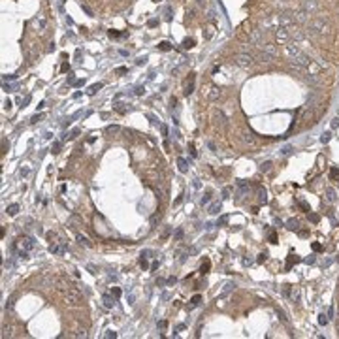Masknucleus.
Listing matches in <instances>:
<instances>
[{
  "mask_svg": "<svg viewBox=\"0 0 339 339\" xmlns=\"http://www.w3.org/2000/svg\"><path fill=\"white\" fill-rule=\"evenodd\" d=\"M313 251H316V253H319V251H322V245H320V243H313Z\"/></svg>",
  "mask_w": 339,
  "mask_h": 339,
  "instance_id": "nucleus-51",
  "label": "nucleus"
},
{
  "mask_svg": "<svg viewBox=\"0 0 339 339\" xmlns=\"http://www.w3.org/2000/svg\"><path fill=\"white\" fill-rule=\"evenodd\" d=\"M262 51H266V53L273 55V57H275V55H277V47L273 45V43H264V45H262Z\"/></svg>",
  "mask_w": 339,
  "mask_h": 339,
  "instance_id": "nucleus-14",
  "label": "nucleus"
},
{
  "mask_svg": "<svg viewBox=\"0 0 339 339\" xmlns=\"http://www.w3.org/2000/svg\"><path fill=\"white\" fill-rule=\"evenodd\" d=\"M2 337L6 339V337H12V328H9V326H4L2 328Z\"/></svg>",
  "mask_w": 339,
  "mask_h": 339,
  "instance_id": "nucleus-31",
  "label": "nucleus"
},
{
  "mask_svg": "<svg viewBox=\"0 0 339 339\" xmlns=\"http://www.w3.org/2000/svg\"><path fill=\"white\" fill-rule=\"evenodd\" d=\"M301 9H303V12L307 13V15H311V13H315L316 9H319V4H316L315 0H305L303 6H301Z\"/></svg>",
  "mask_w": 339,
  "mask_h": 339,
  "instance_id": "nucleus-9",
  "label": "nucleus"
},
{
  "mask_svg": "<svg viewBox=\"0 0 339 339\" xmlns=\"http://www.w3.org/2000/svg\"><path fill=\"white\" fill-rule=\"evenodd\" d=\"M300 205H301V207H303V209H305V211H309V205H307V204H305V202H301V204H300Z\"/></svg>",
  "mask_w": 339,
  "mask_h": 339,
  "instance_id": "nucleus-63",
  "label": "nucleus"
},
{
  "mask_svg": "<svg viewBox=\"0 0 339 339\" xmlns=\"http://www.w3.org/2000/svg\"><path fill=\"white\" fill-rule=\"evenodd\" d=\"M183 47H185V49H190V47H194V40H192V38H187V40L183 41Z\"/></svg>",
  "mask_w": 339,
  "mask_h": 339,
  "instance_id": "nucleus-30",
  "label": "nucleus"
},
{
  "mask_svg": "<svg viewBox=\"0 0 339 339\" xmlns=\"http://www.w3.org/2000/svg\"><path fill=\"white\" fill-rule=\"evenodd\" d=\"M328 320H330V319H328V315H324V313H320V315H319V324H320V326H326V324H328Z\"/></svg>",
  "mask_w": 339,
  "mask_h": 339,
  "instance_id": "nucleus-26",
  "label": "nucleus"
},
{
  "mask_svg": "<svg viewBox=\"0 0 339 339\" xmlns=\"http://www.w3.org/2000/svg\"><path fill=\"white\" fill-rule=\"evenodd\" d=\"M221 94V91L217 89V87H211V92H207V98H211V100H215V98Z\"/></svg>",
  "mask_w": 339,
  "mask_h": 339,
  "instance_id": "nucleus-23",
  "label": "nucleus"
},
{
  "mask_svg": "<svg viewBox=\"0 0 339 339\" xmlns=\"http://www.w3.org/2000/svg\"><path fill=\"white\" fill-rule=\"evenodd\" d=\"M160 130H162V136H168V126H166V124H162Z\"/></svg>",
  "mask_w": 339,
  "mask_h": 339,
  "instance_id": "nucleus-52",
  "label": "nucleus"
},
{
  "mask_svg": "<svg viewBox=\"0 0 339 339\" xmlns=\"http://www.w3.org/2000/svg\"><path fill=\"white\" fill-rule=\"evenodd\" d=\"M115 109H117L119 113H124V111H126V109L123 107V104H117V106H115Z\"/></svg>",
  "mask_w": 339,
  "mask_h": 339,
  "instance_id": "nucleus-50",
  "label": "nucleus"
},
{
  "mask_svg": "<svg viewBox=\"0 0 339 339\" xmlns=\"http://www.w3.org/2000/svg\"><path fill=\"white\" fill-rule=\"evenodd\" d=\"M177 166H179V171H183V173L189 170V166H187V160H185L183 157H179V158H177Z\"/></svg>",
  "mask_w": 339,
  "mask_h": 339,
  "instance_id": "nucleus-15",
  "label": "nucleus"
},
{
  "mask_svg": "<svg viewBox=\"0 0 339 339\" xmlns=\"http://www.w3.org/2000/svg\"><path fill=\"white\" fill-rule=\"evenodd\" d=\"M111 294H113L115 298H119V296H121V288H117V287H113V288H111Z\"/></svg>",
  "mask_w": 339,
  "mask_h": 339,
  "instance_id": "nucleus-44",
  "label": "nucleus"
},
{
  "mask_svg": "<svg viewBox=\"0 0 339 339\" xmlns=\"http://www.w3.org/2000/svg\"><path fill=\"white\" fill-rule=\"evenodd\" d=\"M104 307H107V309H113V305H115V296L113 294H104Z\"/></svg>",
  "mask_w": 339,
  "mask_h": 339,
  "instance_id": "nucleus-10",
  "label": "nucleus"
},
{
  "mask_svg": "<svg viewBox=\"0 0 339 339\" xmlns=\"http://www.w3.org/2000/svg\"><path fill=\"white\" fill-rule=\"evenodd\" d=\"M64 303L70 305V307H78V305L83 303V296L78 288H70L64 292Z\"/></svg>",
  "mask_w": 339,
  "mask_h": 339,
  "instance_id": "nucleus-1",
  "label": "nucleus"
},
{
  "mask_svg": "<svg viewBox=\"0 0 339 339\" xmlns=\"http://www.w3.org/2000/svg\"><path fill=\"white\" fill-rule=\"evenodd\" d=\"M6 211H8V215L13 217V215H17V211H19V205H17V204H12V205H8Z\"/></svg>",
  "mask_w": 339,
  "mask_h": 339,
  "instance_id": "nucleus-20",
  "label": "nucleus"
},
{
  "mask_svg": "<svg viewBox=\"0 0 339 339\" xmlns=\"http://www.w3.org/2000/svg\"><path fill=\"white\" fill-rule=\"evenodd\" d=\"M78 241H79L81 245H85V247H91V241H89V237H85V236H81V234H78Z\"/></svg>",
  "mask_w": 339,
  "mask_h": 339,
  "instance_id": "nucleus-22",
  "label": "nucleus"
},
{
  "mask_svg": "<svg viewBox=\"0 0 339 339\" xmlns=\"http://www.w3.org/2000/svg\"><path fill=\"white\" fill-rule=\"evenodd\" d=\"M326 198L330 200V202H335V198H337V194H335V190L332 189V187H328L326 189Z\"/></svg>",
  "mask_w": 339,
  "mask_h": 339,
  "instance_id": "nucleus-17",
  "label": "nucleus"
},
{
  "mask_svg": "<svg viewBox=\"0 0 339 339\" xmlns=\"http://www.w3.org/2000/svg\"><path fill=\"white\" fill-rule=\"evenodd\" d=\"M290 153H292V147H285V149H283V155H290Z\"/></svg>",
  "mask_w": 339,
  "mask_h": 339,
  "instance_id": "nucleus-57",
  "label": "nucleus"
},
{
  "mask_svg": "<svg viewBox=\"0 0 339 339\" xmlns=\"http://www.w3.org/2000/svg\"><path fill=\"white\" fill-rule=\"evenodd\" d=\"M143 92H145L143 87H138V89H136V94H143Z\"/></svg>",
  "mask_w": 339,
  "mask_h": 339,
  "instance_id": "nucleus-60",
  "label": "nucleus"
},
{
  "mask_svg": "<svg viewBox=\"0 0 339 339\" xmlns=\"http://www.w3.org/2000/svg\"><path fill=\"white\" fill-rule=\"evenodd\" d=\"M74 337H87V334H85V330H83V332H81V330H78V332L74 334Z\"/></svg>",
  "mask_w": 339,
  "mask_h": 339,
  "instance_id": "nucleus-48",
  "label": "nucleus"
},
{
  "mask_svg": "<svg viewBox=\"0 0 339 339\" xmlns=\"http://www.w3.org/2000/svg\"><path fill=\"white\" fill-rule=\"evenodd\" d=\"M4 107H6L8 111H9V107H12V102H9V100H6V102H4Z\"/></svg>",
  "mask_w": 339,
  "mask_h": 339,
  "instance_id": "nucleus-61",
  "label": "nucleus"
},
{
  "mask_svg": "<svg viewBox=\"0 0 339 339\" xmlns=\"http://www.w3.org/2000/svg\"><path fill=\"white\" fill-rule=\"evenodd\" d=\"M285 51H287V55H288L290 59H294L298 53H301V51H300V47L296 45V43H294V45H287V47H285Z\"/></svg>",
  "mask_w": 339,
  "mask_h": 339,
  "instance_id": "nucleus-12",
  "label": "nucleus"
},
{
  "mask_svg": "<svg viewBox=\"0 0 339 339\" xmlns=\"http://www.w3.org/2000/svg\"><path fill=\"white\" fill-rule=\"evenodd\" d=\"M275 38L279 41H287L290 38V28H285V27H277L275 28Z\"/></svg>",
  "mask_w": 339,
  "mask_h": 339,
  "instance_id": "nucleus-8",
  "label": "nucleus"
},
{
  "mask_svg": "<svg viewBox=\"0 0 339 339\" xmlns=\"http://www.w3.org/2000/svg\"><path fill=\"white\" fill-rule=\"evenodd\" d=\"M13 305H15V296H9L8 301H6V309H8V311H12V309H13Z\"/></svg>",
  "mask_w": 339,
  "mask_h": 339,
  "instance_id": "nucleus-25",
  "label": "nucleus"
},
{
  "mask_svg": "<svg viewBox=\"0 0 339 339\" xmlns=\"http://www.w3.org/2000/svg\"><path fill=\"white\" fill-rule=\"evenodd\" d=\"M34 239H32L30 236H21V237H17V243H15V247L19 249V251H23V253H28V251H32L34 249Z\"/></svg>",
  "mask_w": 339,
  "mask_h": 339,
  "instance_id": "nucleus-3",
  "label": "nucleus"
},
{
  "mask_svg": "<svg viewBox=\"0 0 339 339\" xmlns=\"http://www.w3.org/2000/svg\"><path fill=\"white\" fill-rule=\"evenodd\" d=\"M330 139H332V134H330V132H324V134L320 136V141H322V143H328Z\"/></svg>",
  "mask_w": 339,
  "mask_h": 339,
  "instance_id": "nucleus-32",
  "label": "nucleus"
},
{
  "mask_svg": "<svg viewBox=\"0 0 339 339\" xmlns=\"http://www.w3.org/2000/svg\"><path fill=\"white\" fill-rule=\"evenodd\" d=\"M106 337H107V339H111V337L115 339V337H117V334H115V332H111V330H107V332H106Z\"/></svg>",
  "mask_w": 339,
  "mask_h": 339,
  "instance_id": "nucleus-47",
  "label": "nucleus"
},
{
  "mask_svg": "<svg viewBox=\"0 0 339 339\" xmlns=\"http://www.w3.org/2000/svg\"><path fill=\"white\" fill-rule=\"evenodd\" d=\"M78 134H79V130L75 128V130H72V132H70V134H68L66 138H64V139H72V138H75V136H78Z\"/></svg>",
  "mask_w": 339,
  "mask_h": 339,
  "instance_id": "nucleus-42",
  "label": "nucleus"
},
{
  "mask_svg": "<svg viewBox=\"0 0 339 339\" xmlns=\"http://www.w3.org/2000/svg\"><path fill=\"white\" fill-rule=\"evenodd\" d=\"M57 288H59V290H60V292L64 294V292H66V290H70V288H74V287H72V283H70V279L62 275V277H59V279H57Z\"/></svg>",
  "mask_w": 339,
  "mask_h": 339,
  "instance_id": "nucleus-7",
  "label": "nucleus"
},
{
  "mask_svg": "<svg viewBox=\"0 0 339 339\" xmlns=\"http://www.w3.org/2000/svg\"><path fill=\"white\" fill-rule=\"evenodd\" d=\"M139 266L145 269V268H147V260H145V258H141V260H139Z\"/></svg>",
  "mask_w": 339,
  "mask_h": 339,
  "instance_id": "nucleus-54",
  "label": "nucleus"
},
{
  "mask_svg": "<svg viewBox=\"0 0 339 339\" xmlns=\"http://www.w3.org/2000/svg\"><path fill=\"white\" fill-rule=\"evenodd\" d=\"M100 87H102V83H96V85H92V87H91V91H89V92H91V94H94V92H96L98 89H100Z\"/></svg>",
  "mask_w": 339,
  "mask_h": 339,
  "instance_id": "nucleus-43",
  "label": "nucleus"
},
{
  "mask_svg": "<svg viewBox=\"0 0 339 339\" xmlns=\"http://www.w3.org/2000/svg\"><path fill=\"white\" fill-rule=\"evenodd\" d=\"M173 237H175V239H181V237H183V230H177V232H175V236H173Z\"/></svg>",
  "mask_w": 339,
  "mask_h": 339,
  "instance_id": "nucleus-58",
  "label": "nucleus"
},
{
  "mask_svg": "<svg viewBox=\"0 0 339 339\" xmlns=\"http://www.w3.org/2000/svg\"><path fill=\"white\" fill-rule=\"evenodd\" d=\"M158 49H160V51H170V49H171V43H170V41H160V43H158Z\"/></svg>",
  "mask_w": 339,
  "mask_h": 339,
  "instance_id": "nucleus-24",
  "label": "nucleus"
},
{
  "mask_svg": "<svg viewBox=\"0 0 339 339\" xmlns=\"http://www.w3.org/2000/svg\"><path fill=\"white\" fill-rule=\"evenodd\" d=\"M158 328H160V330H166V328H168V322H166V320H160V322H158Z\"/></svg>",
  "mask_w": 339,
  "mask_h": 339,
  "instance_id": "nucleus-49",
  "label": "nucleus"
},
{
  "mask_svg": "<svg viewBox=\"0 0 339 339\" xmlns=\"http://www.w3.org/2000/svg\"><path fill=\"white\" fill-rule=\"evenodd\" d=\"M277 315H279V319H281L283 322H288V319H287V315H285V311H283V309L277 307Z\"/></svg>",
  "mask_w": 339,
  "mask_h": 339,
  "instance_id": "nucleus-34",
  "label": "nucleus"
},
{
  "mask_svg": "<svg viewBox=\"0 0 339 339\" xmlns=\"http://www.w3.org/2000/svg\"><path fill=\"white\" fill-rule=\"evenodd\" d=\"M258 200H260V204H266V202H268V194H266V190H260V192H258Z\"/></svg>",
  "mask_w": 339,
  "mask_h": 339,
  "instance_id": "nucleus-29",
  "label": "nucleus"
},
{
  "mask_svg": "<svg viewBox=\"0 0 339 339\" xmlns=\"http://www.w3.org/2000/svg\"><path fill=\"white\" fill-rule=\"evenodd\" d=\"M45 237L49 239V241H51V243H55V241H53V239H57V234H55V232H47V234H45Z\"/></svg>",
  "mask_w": 339,
  "mask_h": 339,
  "instance_id": "nucleus-41",
  "label": "nucleus"
},
{
  "mask_svg": "<svg viewBox=\"0 0 339 339\" xmlns=\"http://www.w3.org/2000/svg\"><path fill=\"white\" fill-rule=\"evenodd\" d=\"M269 241L271 243H277V236L275 234H269Z\"/></svg>",
  "mask_w": 339,
  "mask_h": 339,
  "instance_id": "nucleus-53",
  "label": "nucleus"
},
{
  "mask_svg": "<svg viewBox=\"0 0 339 339\" xmlns=\"http://www.w3.org/2000/svg\"><path fill=\"white\" fill-rule=\"evenodd\" d=\"M209 200H211V192H205V196L202 198V205H205V204H209Z\"/></svg>",
  "mask_w": 339,
  "mask_h": 339,
  "instance_id": "nucleus-40",
  "label": "nucleus"
},
{
  "mask_svg": "<svg viewBox=\"0 0 339 339\" xmlns=\"http://www.w3.org/2000/svg\"><path fill=\"white\" fill-rule=\"evenodd\" d=\"M230 198V189H224L222 190V200H228Z\"/></svg>",
  "mask_w": 339,
  "mask_h": 339,
  "instance_id": "nucleus-45",
  "label": "nucleus"
},
{
  "mask_svg": "<svg viewBox=\"0 0 339 339\" xmlns=\"http://www.w3.org/2000/svg\"><path fill=\"white\" fill-rule=\"evenodd\" d=\"M194 92V74H190V79H189V83H187V87H185V94H192Z\"/></svg>",
  "mask_w": 339,
  "mask_h": 339,
  "instance_id": "nucleus-13",
  "label": "nucleus"
},
{
  "mask_svg": "<svg viewBox=\"0 0 339 339\" xmlns=\"http://www.w3.org/2000/svg\"><path fill=\"white\" fill-rule=\"evenodd\" d=\"M266 260H268V253H266V251H264V253H262V254H258L256 262H260V264H262V262H266Z\"/></svg>",
  "mask_w": 339,
  "mask_h": 339,
  "instance_id": "nucleus-38",
  "label": "nucleus"
},
{
  "mask_svg": "<svg viewBox=\"0 0 339 339\" xmlns=\"http://www.w3.org/2000/svg\"><path fill=\"white\" fill-rule=\"evenodd\" d=\"M326 315H328V319H334V315H335V309H334V307H328V313H326Z\"/></svg>",
  "mask_w": 339,
  "mask_h": 339,
  "instance_id": "nucleus-46",
  "label": "nucleus"
},
{
  "mask_svg": "<svg viewBox=\"0 0 339 339\" xmlns=\"http://www.w3.org/2000/svg\"><path fill=\"white\" fill-rule=\"evenodd\" d=\"M309 218H311L313 222H319V215H315V213H313V215H309Z\"/></svg>",
  "mask_w": 339,
  "mask_h": 339,
  "instance_id": "nucleus-56",
  "label": "nucleus"
},
{
  "mask_svg": "<svg viewBox=\"0 0 339 339\" xmlns=\"http://www.w3.org/2000/svg\"><path fill=\"white\" fill-rule=\"evenodd\" d=\"M59 149H60V143H59V141H57V143L53 145V153H59Z\"/></svg>",
  "mask_w": 339,
  "mask_h": 339,
  "instance_id": "nucleus-59",
  "label": "nucleus"
},
{
  "mask_svg": "<svg viewBox=\"0 0 339 339\" xmlns=\"http://www.w3.org/2000/svg\"><path fill=\"white\" fill-rule=\"evenodd\" d=\"M294 25V17L288 15V13H281L277 15V27H285V28H290Z\"/></svg>",
  "mask_w": 339,
  "mask_h": 339,
  "instance_id": "nucleus-6",
  "label": "nucleus"
},
{
  "mask_svg": "<svg viewBox=\"0 0 339 339\" xmlns=\"http://www.w3.org/2000/svg\"><path fill=\"white\" fill-rule=\"evenodd\" d=\"M49 253H53V254H60L62 253V247L55 241V243H51V247H49Z\"/></svg>",
  "mask_w": 339,
  "mask_h": 339,
  "instance_id": "nucleus-16",
  "label": "nucleus"
},
{
  "mask_svg": "<svg viewBox=\"0 0 339 339\" xmlns=\"http://www.w3.org/2000/svg\"><path fill=\"white\" fill-rule=\"evenodd\" d=\"M209 268H211V262H209V260H204V264H202L200 271H202V273H207V271H209Z\"/></svg>",
  "mask_w": 339,
  "mask_h": 339,
  "instance_id": "nucleus-27",
  "label": "nucleus"
},
{
  "mask_svg": "<svg viewBox=\"0 0 339 339\" xmlns=\"http://www.w3.org/2000/svg\"><path fill=\"white\" fill-rule=\"evenodd\" d=\"M218 211H221V202H213V204L209 205V213L215 215V213H218Z\"/></svg>",
  "mask_w": 339,
  "mask_h": 339,
  "instance_id": "nucleus-18",
  "label": "nucleus"
},
{
  "mask_svg": "<svg viewBox=\"0 0 339 339\" xmlns=\"http://www.w3.org/2000/svg\"><path fill=\"white\" fill-rule=\"evenodd\" d=\"M247 40H249V43H253V45H260L262 43V30H258V28H254V30H249V34H247Z\"/></svg>",
  "mask_w": 339,
  "mask_h": 339,
  "instance_id": "nucleus-5",
  "label": "nucleus"
},
{
  "mask_svg": "<svg viewBox=\"0 0 339 339\" xmlns=\"http://www.w3.org/2000/svg\"><path fill=\"white\" fill-rule=\"evenodd\" d=\"M202 301V296L200 294H196V296H192V300H190V305H198Z\"/></svg>",
  "mask_w": 339,
  "mask_h": 339,
  "instance_id": "nucleus-35",
  "label": "nucleus"
},
{
  "mask_svg": "<svg viewBox=\"0 0 339 339\" xmlns=\"http://www.w3.org/2000/svg\"><path fill=\"white\" fill-rule=\"evenodd\" d=\"M330 179H339V170L337 168H332L330 170Z\"/></svg>",
  "mask_w": 339,
  "mask_h": 339,
  "instance_id": "nucleus-33",
  "label": "nucleus"
},
{
  "mask_svg": "<svg viewBox=\"0 0 339 339\" xmlns=\"http://www.w3.org/2000/svg\"><path fill=\"white\" fill-rule=\"evenodd\" d=\"M106 132H107V134H119V132H121V126L111 124V126H107V128H106Z\"/></svg>",
  "mask_w": 339,
  "mask_h": 339,
  "instance_id": "nucleus-21",
  "label": "nucleus"
},
{
  "mask_svg": "<svg viewBox=\"0 0 339 339\" xmlns=\"http://www.w3.org/2000/svg\"><path fill=\"white\" fill-rule=\"evenodd\" d=\"M234 62L237 64V66H241V68H249V66H253L254 64V55L253 53H237L236 57H234Z\"/></svg>",
  "mask_w": 339,
  "mask_h": 339,
  "instance_id": "nucleus-2",
  "label": "nucleus"
},
{
  "mask_svg": "<svg viewBox=\"0 0 339 339\" xmlns=\"http://www.w3.org/2000/svg\"><path fill=\"white\" fill-rule=\"evenodd\" d=\"M254 57L260 60V62H271L273 59H275V57H273V55H269V53H266V51H260L258 55H254Z\"/></svg>",
  "mask_w": 339,
  "mask_h": 339,
  "instance_id": "nucleus-11",
  "label": "nucleus"
},
{
  "mask_svg": "<svg viewBox=\"0 0 339 339\" xmlns=\"http://www.w3.org/2000/svg\"><path fill=\"white\" fill-rule=\"evenodd\" d=\"M298 221H296V218H290V221H287V228H288V230H298Z\"/></svg>",
  "mask_w": 339,
  "mask_h": 339,
  "instance_id": "nucleus-19",
  "label": "nucleus"
},
{
  "mask_svg": "<svg viewBox=\"0 0 339 339\" xmlns=\"http://www.w3.org/2000/svg\"><path fill=\"white\" fill-rule=\"evenodd\" d=\"M337 126H339V119L335 117V119H334V121H332V128H337Z\"/></svg>",
  "mask_w": 339,
  "mask_h": 339,
  "instance_id": "nucleus-55",
  "label": "nucleus"
},
{
  "mask_svg": "<svg viewBox=\"0 0 339 339\" xmlns=\"http://www.w3.org/2000/svg\"><path fill=\"white\" fill-rule=\"evenodd\" d=\"M260 170H262V171H269V170H271V162H262Z\"/></svg>",
  "mask_w": 339,
  "mask_h": 339,
  "instance_id": "nucleus-36",
  "label": "nucleus"
},
{
  "mask_svg": "<svg viewBox=\"0 0 339 339\" xmlns=\"http://www.w3.org/2000/svg\"><path fill=\"white\" fill-rule=\"evenodd\" d=\"M298 260H300L298 256H294V254H290V256H288V260H287V269H290V266L294 264V262H298Z\"/></svg>",
  "mask_w": 339,
  "mask_h": 339,
  "instance_id": "nucleus-28",
  "label": "nucleus"
},
{
  "mask_svg": "<svg viewBox=\"0 0 339 339\" xmlns=\"http://www.w3.org/2000/svg\"><path fill=\"white\" fill-rule=\"evenodd\" d=\"M117 74H126V68L121 66V68H117Z\"/></svg>",
  "mask_w": 339,
  "mask_h": 339,
  "instance_id": "nucleus-62",
  "label": "nucleus"
},
{
  "mask_svg": "<svg viewBox=\"0 0 339 339\" xmlns=\"http://www.w3.org/2000/svg\"><path fill=\"white\" fill-rule=\"evenodd\" d=\"M328 30V25H326V21L322 17L319 19H315L309 23V34H324V32Z\"/></svg>",
  "mask_w": 339,
  "mask_h": 339,
  "instance_id": "nucleus-4",
  "label": "nucleus"
},
{
  "mask_svg": "<svg viewBox=\"0 0 339 339\" xmlns=\"http://www.w3.org/2000/svg\"><path fill=\"white\" fill-rule=\"evenodd\" d=\"M87 269H89V271L92 273V275H96V273H98V268H96L94 264H87Z\"/></svg>",
  "mask_w": 339,
  "mask_h": 339,
  "instance_id": "nucleus-39",
  "label": "nucleus"
},
{
  "mask_svg": "<svg viewBox=\"0 0 339 339\" xmlns=\"http://www.w3.org/2000/svg\"><path fill=\"white\" fill-rule=\"evenodd\" d=\"M234 287H236L234 283H226V285H224V288H222V294H226V292H230V290H232Z\"/></svg>",
  "mask_w": 339,
  "mask_h": 339,
  "instance_id": "nucleus-37",
  "label": "nucleus"
}]
</instances>
